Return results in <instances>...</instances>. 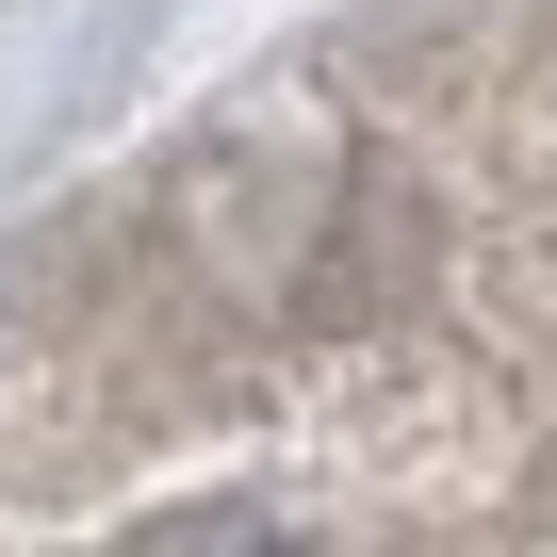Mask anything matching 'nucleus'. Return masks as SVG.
Segmentation results:
<instances>
[{"label":"nucleus","instance_id":"nucleus-1","mask_svg":"<svg viewBox=\"0 0 557 557\" xmlns=\"http://www.w3.org/2000/svg\"><path fill=\"white\" fill-rule=\"evenodd\" d=\"M115 557H329V541L278 508V492H181V508H148Z\"/></svg>","mask_w":557,"mask_h":557}]
</instances>
